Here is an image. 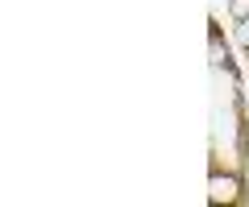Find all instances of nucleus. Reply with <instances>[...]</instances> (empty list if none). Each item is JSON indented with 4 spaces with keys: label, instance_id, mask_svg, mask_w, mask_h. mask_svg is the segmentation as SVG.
Wrapping results in <instances>:
<instances>
[{
    "label": "nucleus",
    "instance_id": "f257e3e1",
    "mask_svg": "<svg viewBox=\"0 0 249 207\" xmlns=\"http://www.w3.org/2000/svg\"><path fill=\"white\" fill-rule=\"evenodd\" d=\"M220 17H208V203H249V83Z\"/></svg>",
    "mask_w": 249,
    "mask_h": 207
},
{
    "label": "nucleus",
    "instance_id": "f03ea898",
    "mask_svg": "<svg viewBox=\"0 0 249 207\" xmlns=\"http://www.w3.org/2000/svg\"><path fill=\"white\" fill-rule=\"evenodd\" d=\"M229 25H232V46L249 71V0H229Z\"/></svg>",
    "mask_w": 249,
    "mask_h": 207
}]
</instances>
